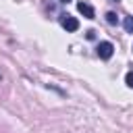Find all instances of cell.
I'll return each mask as SVG.
<instances>
[{
	"instance_id": "obj_1",
	"label": "cell",
	"mask_w": 133,
	"mask_h": 133,
	"mask_svg": "<svg viewBox=\"0 0 133 133\" xmlns=\"http://www.w3.org/2000/svg\"><path fill=\"white\" fill-rule=\"evenodd\" d=\"M60 25L66 29V31H77L79 29V21L71 15H60Z\"/></svg>"
},
{
	"instance_id": "obj_2",
	"label": "cell",
	"mask_w": 133,
	"mask_h": 133,
	"mask_svg": "<svg viewBox=\"0 0 133 133\" xmlns=\"http://www.w3.org/2000/svg\"><path fill=\"white\" fill-rule=\"evenodd\" d=\"M112 52H114V46H112L110 42H100V44H98V56H100V58L108 60V58L112 56Z\"/></svg>"
},
{
	"instance_id": "obj_3",
	"label": "cell",
	"mask_w": 133,
	"mask_h": 133,
	"mask_svg": "<svg viewBox=\"0 0 133 133\" xmlns=\"http://www.w3.org/2000/svg\"><path fill=\"white\" fill-rule=\"evenodd\" d=\"M77 10H79V12H81L85 19H94V17H96V10H94V6H89L87 2H79V4H77Z\"/></svg>"
},
{
	"instance_id": "obj_4",
	"label": "cell",
	"mask_w": 133,
	"mask_h": 133,
	"mask_svg": "<svg viewBox=\"0 0 133 133\" xmlns=\"http://www.w3.org/2000/svg\"><path fill=\"white\" fill-rule=\"evenodd\" d=\"M125 31L127 33H133V17H125Z\"/></svg>"
},
{
	"instance_id": "obj_5",
	"label": "cell",
	"mask_w": 133,
	"mask_h": 133,
	"mask_svg": "<svg viewBox=\"0 0 133 133\" xmlns=\"http://www.w3.org/2000/svg\"><path fill=\"white\" fill-rule=\"evenodd\" d=\"M125 83H127L129 87H133V71H129V73L125 75Z\"/></svg>"
},
{
	"instance_id": "obj_6",
	"label": "cell",
	"mask_w": 133,
	"mask_h": 133,
	"mask_svg": "<svg viewBox=\"0 0 133 133\" xmlns=\"http://www.w3.org/2000/svg\"><path fill=\"white\" fill-rule=\"evenodd\" d=\"M106 21H108L110 25H114V23H116V15H114V12H106Z\"/></svg>"
},
{
	"instance_id": "obj_7",
	"label": "cell",
	"mask_w": 133,
	"mask_h": 133,
	"mask_svg": "<svg viewBox=\"0 0 133 133\" xmlns=\"http://www.w3.org/2000/svg\"><path fill=\"white\" fill-rule=\"evenodd\" d=\"M60 2H69V0H60Z\"/></svg>"
}]
</instances>
